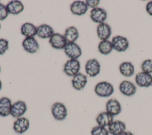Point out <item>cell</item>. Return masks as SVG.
<instances>
[{
	"instance_id": "6da1fadb",
	"label": "cell",
	"mask_w": 152,
	"mask_h": 135,
	"mask_svg": "<svg viewBox=\"0 0 152 135\" xmlns=\"http://www.w3.org/2000/svg\"><path fill=\"white\" fill-rule=\"evenodd\" d=\"M94 92L100 97L108 98L114 93V87L107 81H101L95 86Z\"/></svg>"
},
{
	"instance_id": "7a4b0ae2",
	"label": "cell",
	"mask_w": 152,
	"mask_h": 135,
	"mask_svg": "<svg viewBox=\"0 0 152 135\" xmlns=\"http://www.w3.org/2000/svg\"><path fill=\"white\" fill-rule=\"evenodd\" d=\"M51 112L53 117L57 121L64 120L68 114L67 109L61 102H55L51 106Z\"/></svg>"
},
{
	"instance_id": "3957f363",
	"label": "cell",
	"mask_w": 152,
	"mask_h": 135,
	"mask_svg": "<svg viewBox=\"0 0 152 135\" xmlns=\"http://www.w3.org/2000/svg\"><path fill=\"white\" fill-rule=\"evenodd\" d=\"M80 62L78 59H69L64 64V72L66 75L73 77L80 73Z\"/></svg>"
},
{
	"instance_id": "277c9868",
	"label": "cell",
	"mask_w": 152,
	"mask_h": 135,
	"mask_svg": "<svg viewBox=\"0 0 152 135\" xmlns=\"http://www.w3.org/2000/svg\"><path fill=\"white\" fill-rule=\"evenodd\" d=\"M64 51L65 55L69 59H78L82 54L81 48L76 43H67Z\"/></svg>"
},
{
	"instance_id": "5b68a950",
	"label": "cell",
	"mask_w": 152,
	"mask_h": 135,
	"mask_svg": "<svg viewBox=\"0 0 152 135\" xmlns=\"http://www.w3.org/2000/svg\"><path fill=\"white\" fill-rule=\"evenodd\" d=\"M85 71L88 76L91 77H96L100 72L99 62L95 58L88 60L85 65Z\"/></svg>"
},
{
	"instance_id": "8992f818",
	"label": "cell",
	"mask_w": 152,
	"mask_h": 135,
	"mask_svg": "<svg viewBox=\"0 0 152 135\" xmlns=\"http://www.w3.org/2000/svg\"><path fill=\"white\" fill-rule=\"evenodd\" d=\"M111 43L113 49L119 52H125L129 47L128 39L122 36H114L112 39Z\"/></svg>"
},
{
	"instance_id": "52a82bcc",
	"label": "cell",
	"mask_w": 152,
	"mask_h": 135,
	"mask_svg": "<svg viewBox=\"0 0 152 135\" xmlns=\"http://www.w3.org/2000/svg\"><path fill=\"white\" fill-rule=\"evenodd\" d=\"M27 109V106L26 102L23 101H18L12 103L10 115L16 119L22 117L26 112Z\"/></svg>"
},
{
	"instance_id": "ba28073f",
	"label": "cell",
	"mask_w": 152,
	"mask_h": 135,
	"mask_svg": "<svg viewBox=\"0 0 152 135\" xmlns=\"http://www.w3.org/2000/svg\"><path fill=\"white\" fill-rule=\"evenodd\" d=\"M30 127L29 120L25 117H20L17 118L13 123L14 131L19 134H21L26 132Z\"/></svg>"
},
{
	"instance_id": "9c48e42d",
	"label": "cell",
	"mask_w": 152,
	"mask_h": 135,
	"mask_svg": "<svg viewBox=\"0 0 152 135\" xmlns=\"http://www.w3.org/2000/svg\"><path fill=\"white\" fill-rule=\"evenodd\" d=\"M136 84L141 87H148L152 86V75L149 73L140 72L135 77Z\"/></svg>"
},
{
	"instance_id": "30bf717a",
	"label": "cell",
	"mask_w": 152,
	"mask_h": 135,
	"mask_svg": "<svg viewBox=\"0 0 152 135\" xmlns=\"http://www.w3.org/2000/svg\"><path fill=\"white\" fill-rule=\"evenodd\" d=\"M90 17L93 22L99 24L104 23V21L107 18V12L102 8L97 7L91 9Z\"/></svg>"
},
{
	"instance_id": "8fae6325",
	"label": "cell",
	"mask_w": 152,
	"mask_h": 135,
	"mask_svg": "<svg viewBox=\"0 0 152 135\" xmlns=\"http://www.w3.org/2000/svg\"><path fill=\"white\" fill-rule=\"evenodd\" d=\"M24 50L30 54L37 52L39 49V45L34 37H25L22 42Z\"/></svg>"
},
{
	"instance_id": "7c38bea8",
	"label": "cell",
	"mask_w": 152,
	"mask_h": 135,
	"mask_svg": "<svg viewBox=\"0 0 152 135\" xmlns=\"http://www.w3.org/2000/svg\"><path fill=\"white\" fill-rule=\"evenodd\" d=\"M49 42L52 47L56 49H64L67 43L64 36L58 33H55L49 38Z\"/></svg>"
},
{
	"instance_id": "4fadbf2b",
	"label": "cell",
	"mask_w": 152,
	"mask_h": 135,
	"mask_svg": "<svg viewBox=\"0 0 152 135\" xmlns=\"http://www.w3.org/2000/svg\"><path fill=\"white\" fill-rule=\"evenodd\" d=\"M106 111L113 117L119 115L122 111L120 102L113 98L108 100L106 103Z\"/></svg>"
},
{
	"instance_id": "5bb4252c",
	"label": "cell",
	"mask_w": 152,
	"mask_h": 135,
	"mask_svg": "<svg viewBox=\"0 0 152 135\" xmlns=\"http://www.w3.org/2000/svg\"><path fill=\"white\" fill-rule=\"evenodd\" d=\"M119 90L122 95L126 96H131L136 93L137 87L133 83L124 80L119 84Z\"/></svg>"
},
{
	"instance_id": "9a60e30c",
	"label": "cell",
	"mask_w": 152,
	"mask_h": 135,
	"mask_svg": "<svg viewBox=\"0 0 152 135\" xmlns=\"http://www.w3.org/2000/svg\"><path fill=\"white\" fill-rule=\"evenodd\" d=\"M107 127L109 133L111 135H121L126 131V125L121 120L113 121Z\"/></svg>"
},
{
	"instance_id": "2e32d148",
	"label": "cell",
	"mask_w": 152,
	"mask_h": 135,
	"mask_svg": "<svg viewBox=\"0 0 152 135\" xmlns=\"http://www.w3.org/2000/svg\"><path fill=\"white\" fill-rule=\"evenodd\" d=\"M69 8L71 12L76 15H82L85 14L88 8L86 2L82 1H74L70 5Z\"/></svg>"
},
{
	"instance_id": "e0dca14e",
	"label": "cell",
	"mask_w": 152,
	"mask_h": 135,
	"mask_svg": "<svg viewBox=\"0 0 152 135\" xmlns=\"http://www.w3.org/2000/svg\"><path fill=\"white\" fill-rule=\"evenodd\" d=\"M71 83L74 89L77 90H81L87 83V77L81 73H78L72 77Z\"/></svg>"
},
{
	"instance_id": "ac0fdd59",
	"label": "cell",
	"mask_w": 152,
	"mask_h": 135,
	"mask_svg": "<svg viewBox=\"0 0 152 135\" xmlns=\"http://www.w3.org/2000/svg\"><path fill=\"white\" fill-rule=\"evenodd\" d=\"M97 34L101 40H108L112 34L110 26L106 23L99 24L97 27Z\"/></svg>"
},
{
	"instance_id": "d6986e66",
	"label": "cell",
	"mask_w": 152,
	"mask_h": 135,
	"mask_svg": "<svg viewBox=\"0 0 152 135\" xmlns=\"http://www.w3.org/2000/svg\"><path fill=\"white\" fill-rule=\"evenodd\" d=\"M11 100L5 96L0 98V116L6 117L10 115L12 107Z\"/></svg>"
},
{
	"instance_id": "ffe728a7",
	"label": "cell",
	"mask_w": 152,
	"mask_h": 135,
	"mask_svg": "<svg viewBox=\"0 0 152 135\" xmlns=\"http://www.w3.org/2000/svg\"><path fill=\"white\" fill-rule=\"evenodd\" d=\"M114 117L109 114L107 112H102L97 115L96 118V121L97 125L103 127H108L114 120Z\"/></svg>"
},
{
	"instance_id": "44dd1931",
	"label": "cell",
	"mask_w": 152,
	"mask_h": 135,
	"mask_svg": "<svg viewBox=\"0 0 152 135\" xmlns=\"http://www.w3.org/2000/svg\"><path fill=\"white\" fill-rule=\"evenodd\" d=\"M55 33L53 29L49 25L43 24L37 27V36L42 39L50 38Z\"/></svg>"
},
{
	"instance_id": "7402d4cb",
	"label": "cell",
	"mask_w": 152,
	"mask_h": 135,
	"mask_svg": "<svg viewBox=\"0 0 152 135\" xmlns=\"http://www.w3.org/2000/svg\"><path fill=\"white\" fill-rule=\"evenodd\" d=\"M9 14L12 15H17L23 12L24 10V5L20 1L13 0L10 1L6 5Z\"/></svg>"
},
{
	"instance_id": "603a6c76",
	"label": "cell",
	"mask_w": 152,
	"mask_h": 135,
	"mask_svg": "<svg viewBox=\"0 0 152 135\" xmlns=\"http://www.w3.org/2000/svg\"><path fill=\"white\" fill-rule=\"evenodd\" d=\"M64 36L67 43H75L79 37L78 30L74 26L68 27L66 29Z\"/></svg>"
},
{
	"instance_id": "cb8c5ba5",
	"label": "cell",
	"mask_w": 152,
	"mask_h": 135,
	"mask_svg": "<svg viewBox=\"0 0 152 135\" xmlns=\"http://www.w3.org/2000/svg\"><path fill=\"white\" fill-rule=\"evenodd\" d=\"M21 33L25 37H34L37 34V27L31 23H25L21 27Z\"/></svg>"
},
{
	"instance_id": "d4e9b609",
	"label": "cell",
	"mask_w": 152,
	"mask_h": 135,
	"mask_svg": "<svg viewBox=\"0 0 152 135\" xmlns=\"http://www.w3.org/2000/svg\"><path fill=\"white\" fill-rule=\"evenodd\" d=\"M120 73L126 77H129L134 74V66L131 62H124L119 67Z\"/></svg>"
},
{
	"instance_id": "484cf974",
	"label": "cell",
	"mask_w": 152,
	"mask_h": 135,
	"mask_svg": "<svg viewBox=\"0 0 152 135\" xmlns=\"http://www.w3.org/2000/svg\"><path fill=\"white\" fill-rule=\"evenodd\" d=\"M113 49L112 45L109 40H101L98 45V50L99 52L104 55L109 54Z\"/></svg>"
},
{
	"instance_id": "4316f807",
	"label": "cell",
	"mask_w": 152,
	"mask_h": 135,
	"mask_svg": "<svg viewBox=\"0 0 152 135\" xmlns=\"http://www.w3.org/2000/svg\"><path fill=\"white\" fill-rule=\"evenodd\" d=\"M91 135H109V133L106 127L97 125L92 128Z\"/></svg>"
},
{
	"instance_id": "83f0119b",
	"label": "cell",
	"mask_w": 152,
	"mask_h": 135,
	"mask_svg": "<svg viewBox=\"0 0 152 135\" xmlns=\"http://www.w3.org/2000/svg\"><path fill=\"white\" fill-rule=\"evenodd\" d=\"M142 72L151 74L152 73V59H147L144 60L141 65Z\"/></svg>"
},
{
	"instance_id": "f1b7e54d",
	"label": "cell",
	"mask_w": 152,
	"mask_h": 135,
	"mask_svg": "<svg viewBox=\"0 0 152 135\" xmlns=\"http://www.w3.org/2000/svg\"><path fill=\"white\" fill-rule=\"evenodd\" d=\"M9 48V42L5 39H0V55H4Z\"/></svg>"
},
{
	"instance_id": "f546056e",
	"label": "cell",
	"mask_w": 152,
	"mask_h": 135,
	"mask_svg": "<svg viewBox=\"0 0 152 135\" xmlns=\"http://www.w3.org/2000/svg\"><path fill=\"white\" fill-rule=\"evenodd\" d=\"M8 14L9 13L6 5L0 2V21H2L7 18Z\"/></svg>"
},
{
	"instance_id": "4dcf8cb0",
	"label": "cell",
	"mask_w": 152,
	"mask_h": 135,
	"mask_svg": "<svg viewBox=\"0 0 152 135\" xmlns=\"http://www.w3.org/2000/svg\"><path fill=\"white\" fill-rule=\"evenodd\" d=\"M87 7L92 9L97 8L100 3L99 0H86L85 1Z\"/></svg>"
},
{
	"instance_id": "1f68e13d",
	"label": "cell",
	"mask_w": 152,
	"mask_h": 135,
	"mask_svg": "<svg viewBox=\"0 0 152 135\" xmlns=\"http://www.w3.org/2000/svg\"><path fill=\"white\" fill-rule=\"evenodd\" d=\"M145 9H146L147 12L149 15H150L152 16V1L148 2L147 4Z\"/></svg>"
},
{
	"instance_id": "d6a6232c",
	"label": "cell",
	"mask_w": 152,
	"mask_h": 135,
	"mask_svg": "<svg viewBox=\"0 0 152 135\" xmlns=\"http://www.w3.org/2000/svg\"><path fill=\"white\" fill-rule=\"evenodd\" d=\"M121 135H134V134L132 132H131V131H125Z\"/></svg>"
},
{
	"instance_id": "836d02e7",
	"label": "cell",
	"mask_w": 152,
	"mask_h": 135,
	"mask_svg": "<svg viewBox=\"0 0 152 135\" xmlns=\"http://www.w3.org/2000/svg\"><path fill=\"white\" fill-rule=\"evenodd\" d=\"M2 81H1V79H0V90H1V89H2Z\"/></svg>"
},
{
	"instance_id": "e575fe53",
	"label": "cell",
	"mask_w": 152,
	"mask_h": 135,
	"mask_svg": "<svg viewBox=\"0 0 152 135\" xmlns=\"http://www.w3.org/2000/svg\"><path fill=\"white\" fill-rule=\"evenodd\" d=\"M0 73H1V67H0Z\"/></svg>"
},
{
	"instance_id": "d590c367",
	"label": "cell",
	"mask_w": 152,
	"mask_h": 135,
	"mask_svg": "<svg viewBox=\"0 0 152 135\" xmlns=\"http://www.w3.org/2000/svg\"><path fill=\"white\" fill-rule=\"evenodd\" d=\"M0 29H1V23H0Z\"/></svg>"
}]
</instances>
